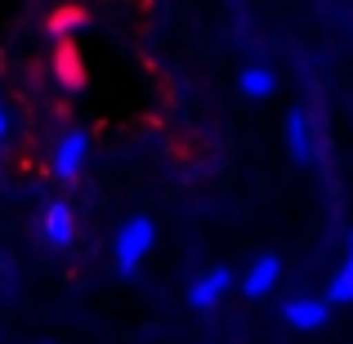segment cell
I'll return each instance as SVG.
<instances>
[{"label": "cell", "mask_w": 353, "mask_h": 344, "mask_svg": "<svg viewBox=\"0 0 353 344\" xmlns=\"http://www.w3.org/2000/svg\"><path fill=\"white\" fill-rule=\"evenodd\" d=\"M286 148L300 165H318L327 156V125L313 108H291L286 112Z\"/></svg>", "instance_id": "1"}, {"label": "cell", "mask_w": 353, "mask_h": 344, "mask_svg": "<svg viewBox=\"0 0 353 344\" xmlns=\"http://www.w3.org/2000/svg\"><path fill=\"white\" fill-rule=\"evenodd\" d=\"M152 246H157V224L148 215H130L125 224L117 228V237H112V264H117V273L130 277L148 259V250H152Z\"/></svg>", "instance_id": "2"}, {"label": "cell", "mask_w": 353, "mask_h": 344, "mask_svg": "<svg viewBox=\"0 0 353 344\" xmlns=\"http://www.w3.org/2000/svg\"><path fill=\"white\" fill-rule=\"evenodd\" d=\"M85 161H90V130L68 125L59 139H54V148H50V170H54V179L77 183L81 170H85Z\"/></svg>", "instance_id": "3"}, {"label": "cell", "mask_w": 353, "mask_h": 344, "mask_svg": "<svg viewBox=\"0 0 353 344\" xmlns=\"http://www.w3.org/2000/svg\"><path fill=\"white\" fill-rule=\"evenodd\" d=\"M45 246L54 250H68L72 241H77V210L68 206V201H50V206L41 210V224H36Z\"/></svg>", "instance_id": "4"}, {"label": "cell", "mask_w": 353, "mask_h": 344, "mask_svg": "<svg viewBox=\"0 0 353 344\" xmlns=\"http://www.w3.org/2000/svg\"><path fill=\"white\" fill-rule=\"evenodd\" d=\"M233 268H224V264H215V268H206V273H197L192 277V286H188V304L197 313H206V309H215L219 300H224L228 291H233Z\"/></svg>", "instance_id": "5"}, {"label": "cell", "mask_w": 353, "mask_h": 344, "mask_svg": "<svg viewBox=\"0 0 353 344\" xmlns=\"http://www.w3.org/2000/svg\"><path fill=\"white\" fill-rule=\"evenodd\" d=\"M282 322L295 331H318L331 322V304L318 300V295H291V300L282 304Z\"/></svg>", "instance_id": "6"}, {"label": "cell", "mask_w": 353, "mask_h": 344, "mask_svg": "<svg viewBox=\"0 0 353 344\" xmlns=\"http://www.w3.org/2000/svg\"><path fill=\"white\" fill-rule=\"evenodd\" d=\"M277 282H282V259L277 255H259V259H250V268L241 273V295L264 300V295H273Z\"/></svg>", "instance_id": "7"}, {"label": "cell", "mask_w": 353, "mask_h": 344, "mask_svg": "<svg viewBox=\"0 0 353 344\" xmlns=\"http://www.w3.org/2000/svg\"><path fill=\"white\" fill-rule=\"evenodd\" d=\"M237 90L246 99H268L277 90V72L268 68V63H250V68L237 72Z\"/></svg>", "instance_id": "8"}, {"label": "cell", "mask_w": 353, "mask_h": 344, "mask_svg": "<svg viewBox=\"0 0 353 344\" xmlns=\"http://www.w3.org/2000/svg\"><path fill=\"white\" fill-rule=\"evenodd\" d=\"M327 304H353V232H349V246H345V264L336 268L327 286Z\"/></svg>", "instance_id": "9"}, {"label": "cell", "mask_w": 353, "mask_h": 344, "mask_svg": "<svg viewBox=\"0 0 353 344\" xmlns=\"http://www.w3.org/2000/svg\"><path fill=\"white\" fill-rule=\"evenodd\" d=\"M85 27H90V9L68 5V9H54V14H50V36H59V41H68V36H81Z\"/></svg>", "instance_id": "10"}, {"label": "cell", "mask_w": 353, "mask_h": 344, "mask_svg": "<svg viewBox=\"0 0 353 344\" xmlns=\"http://www.w3.org/2000/svg\"><path fill=\"white\" fill-rule=\"evenodd\" d=\"M54 77H59L63 90H85V68H81L77 54H59L54 59Z\"/></svg>", "instance_id": "11"}, {"label": "cell", "mask_w": 353, "mask_h": 344, "mask_svg": "<svg viewBox=\"0 0 353 344\" xmlns=\"http://www.w3.org/2000/svg\"><path fill=\"white\" fill-rule=\"evenodd\" d=\"M5 134H9V112L0 108V143H5Z\"/></svg>", "instance_id": "12"}, {"label": "cell", "mask_w": 353, "mask_h": 344, "mask_svg": "<svg viewBox=\"0 0 353 344\" xmlns=\"http://www.w3.org/2000/svg\"><path fill=\"white\" fill-rule=\"evenodd\" d=\"M36 344H54V340H36Z\"/></svg>", "instance_id": "13"}]
</instances>
